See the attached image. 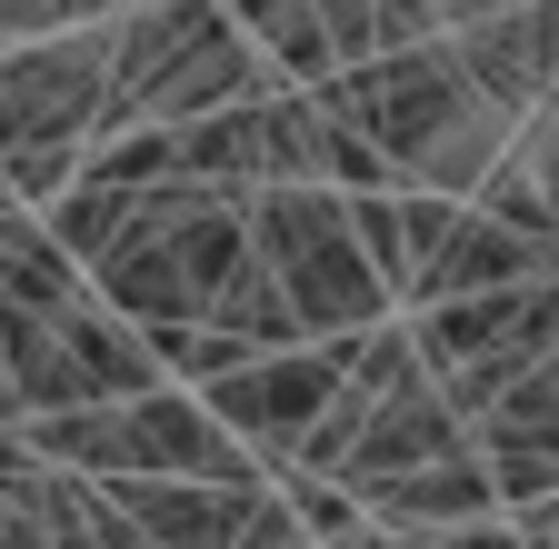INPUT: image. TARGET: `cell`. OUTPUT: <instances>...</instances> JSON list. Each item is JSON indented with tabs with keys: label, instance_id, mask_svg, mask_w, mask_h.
Instances as JSON below:
<instances>
[{
	"label": "cell",
	"instance_id": "obj_1",
	"mask_svg": "<svg viewBox=\"0 0 559 549\" xmlns=\"http://www.w3.org/2000/svg\"><path fill=\"white\" fill-rule=\"evenodd\" d=\"M310 91H330L349 120H360L370 141L390 151L400 180L450 190V200H469L489 170H500V151L520 141V110L479 91V71L460 60L450 31L409 40V50H370V60H349V71H330Z\"/></svg>",
	"mask_w": 559,
	"mask_h": 549
},
{
	"label": "cell",
	"instance_id": "obj_4",
	"mask_svg": "<svg viewBox=\"0 0 559 549\" xmlns=\"http://www.w3.org/2000/svg\"><path fill=\"white\" fill-rule=\"evenodd\" d=\"M330 390H340V339H290V350H250L240 370H221V380H200V399L221 409V420L280 469V460H300V440H310V420L330 409Z\"/></svg>",
	"mask_w": 559,
	"mask_h": 549
},
{
	"label": "cell",
	"instance_id": "obj_16",
	"mask_svg": "<svg viewBox=\"0 0 559 549\" xmlns=\"http://www.w3.org/2000/svg\"><path fill=\"white\" fill-rule=\"evenodd\" d=\"M370 21H380V50H409V40H440V0H370Z\"/></svg>",
	"mask_w": 559,
	"mask_h": 549
},
{
	"label": "cell",
	"instance_id": "obj_7",
	"mask_svg": "<svg viewBox=\"0 0 559 549\" xmlns=\"http://www.w3.org/2000/svg\"><path fill=\"white\" fill-rule=\"evenodd\" d=\"M559 270V230H510V220H489L479 200L460 211V230L419 260V281L400 290V310L419 300H460V290H510V281H549Z\"/></svg>",
	"mask_w": 559,
	"mask_h": 549
},
{
	"label": "cell",
	"instance_id": "obj_10",
	"mask_svg": "<svg viewBox=\"0 0 559 549\" xmlns=\"http://www.w3.org/2000/svg\"><path fill=\"white\" fill-rule=\"evenodd\" d=\"M0 300H11V310H40V320H60L70 300H91V270L60 250V230L31 211V200H21V211H0Z\"/></svg>",
	"mask_w": 559,
	"mask_h": 549
},
{
	"label": "cell",
	"instance_id": "obj_2",
	"mask_svg": "<svg viewBox=\"0 0 559 549\" xmlns=\"http://www.w3.org/2000/svg\"><path fill=\"white\" fill-rule=\"evenodd\" d=\"M110 110V21H81V31H40V40H11L0 50V170L31 211L81 180V151Z\"/></svg>",
	"mask_w": 559,
	"mask_h": 549
},
{
	"label": "cell",
	"instance_id": "obj_18",
	"mask_svg": "<svg viewBox=\"0 0 559 549\" xmlns=\"http://www.w3.org/2000/svg\"><path fill=\"white\" fill-rule=\"evenodd\" d=\"M0 211H21V190H11V170H0Z\"/></svg>",
	"mask_w": 559,
	"mask_h": 549
},
{
	"label": "cell",
	"instance_id": "obj_9",
	"mask_svg": "<svg viewBox=\"0 0 559 549\" xmlns=\"http://www.w3.org/2000/svg\"><path fill=\"white\" fill-rule=\"evenodd\" d=\"M270 479H200V469H110V500L140 539H250V500Z\"/></svg>",
	"mask_w": 559,
	"mask_h": 549
},
{
	"label": "cell",
	"instance_id": "obj_13",
	"mask_svg": "<svg viewBox=\"0 0 559 549\" xmlns=\"http://www.w3.org/2000/svg\"><path fill=\"white\" fill-rule=\"evenodd\" d=\"M349 230H360L370 270H380L390 300H400V290H409V211H400V180H390V190H349Z\"/></svg>",
	"mask_w": 559,
	"mask_h": 549
},
{
	"label": "cell",
	"instance_id": "obj_5",
	"mask_svg": "<svg viewBox=\"0 0 559 549\" xmlns=\"http://www.w3.org/2000/svg\"><path fill=\"white\" fill-rule=\"evenodd\" d=\"M270 81H280V71L260 60V40L230 21V0H221V11H210L151 81H140L130 120H210V110H230V100H260Z\"/></svg>",
	"mask_w": 559,
	"mask_h": 549
},
{
	"label": "cell",
	"instance_id": "obj_6",
	"mask_svg": "<svg viewBox=\"0 0 559 549\" xmlns=\"http://www.w3.org/2000/svg\"><path fill=\"white\" fill-rule=\"evenodd\" d=\"M450 450H479V440H469V420L450 409V390H440L430 370H409V380L370 409V420H360V440H349L340 479H349V490H380V479L430 469V460H450Z\"/></svg>",
	"mask_w": 559,
	"mask_h": 549
},
{
	"label": "cell",
	"instance_id": "obj_17",
	"mask_svg": "<svg viewBox=\"0 0 559 549\" xmlns=\"http://www.w3.org/2000/svg\"><path fill=\"white\" fill-rule=\"evenodd\" d=\"M489 11H510V0H440V21L460 31V21H489Z\"/></svg>",
	"mask_w": 559,
	"mask_h": 549
},
{
	"label": "cell",
	"instance_id": "obj_8",
	"mask_svg": "<svg viewBox=\"0 0 559 549\" xmlns=\"http://www.w3.org/2000/svg\"><path fill=\"white\" fill-rule=\"evenodd\" d=\"M370 500V529H400V539H440V529H510V510H500V479H489V460L479 450H450V460H430V469H400V479H380V490H360Z\"/></svg>",
	"mask_w": 559,
	"mask_h": 549
},
{
	"label": "cell",
	"instance_id": "obj_15",
	"mask_svg": "<svg viewBox=\"0 0 559 549\" xmlns=\"http://www.w3.org/2000/svg\"><path fill=\"white\" fill-rule=\"evenodd\" d=\"M320 31H330V50H340V71L380 50V21H370V0H320Z\"/></svg>",
	"mask_w": 559,
	"mask_h": 549
},
{
	"label": "cell",
	"instance_id": "obj_11",
	"mask_svg": "<svg viewBox=\"0 0 559 549\" xmlns=\"http://www.w3.org/2000/svg\"><path fill=\"white\" fill-rule=\"evenodd\" d=\"M230 21L260 40V60L280 81H330L340 71V50L320 31V0H230Z\"/></svg>",
	"mask_w": 559,
	"mask_h": 549
},
{
	"label": "cell",
	"instance_id": "obj_12",
	"mask_svg": "<svg viewBox=\"0 0 559 549\" xmlns=\"http://www.w3.org/2000/svg\"><path fill=\"white\" fill-rule=\"evenodd\" d=\"M210 320H230L240 339H250V350H290V339H310L300 330V300L290 290H280V270L250 250L240 270H230V281H221V300H210Z\"/></svg>",
	"mask_w": 559,
	"mask_h": 549
},
{
	"label": "cell",
	"instance_id": "obj_19",
	"mask_svg": "<svg viewBox=\"0 0 559 549\" xmlns=\"http://www.w3.org/2000/svg\"><path fill=\"white\" fill-rule=\"evenodd\" d=\"M0 390H11V370H0Z\"/></svg>",
	"mask_w": 559,
	"mask_h": 549
},
{
	"label": "cell",
	"instance_id": "obj_14",
	"mask_svg": "<svg viewBox=\"0 0 559 549\" xmlns=\"http://www.w3.org/2000/svg\"><path fill=\"white\" fill-rule=\"evenodd\" d=\"M520 160L539 170V190H549V211H559V81L530 100V120H520Z\"/></svg>",
	"mask_w": 559,
	"mask_h": 549
},
{
	"label": "cell",
	"instance_id": "obj_3",
	"mask_svg": "<svg viewBox=\"0 0 559 549\" xmlns=\"http://www.w3.org/2000/svg\"><path fill=\"white\" fill-rule=\"evenodd\" d=\"M250 250L300 300L310 339H349V330L400 310L360 250V230H349V190H330V180H250Z\"/></svg>",
	"mask_w": 559,
	"mask_h": 549
}]
</instances>
